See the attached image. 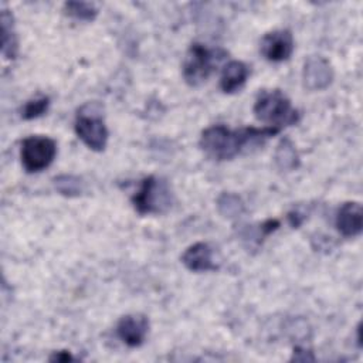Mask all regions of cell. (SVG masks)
<instances>
[{
	"label": "cell",
	"mask_w": 363,
	"mask_h": 363,
	"mask_svg": "<svg viewBox=\"0 0 363 363\" xmlns=\"http://www.w3.org/2000/svg\"><path fill=\"white\" fill-rule=\"evenodd\" d=\"M281 129L275 126L242 128L233 130L224 125H213L206 128L200 136L201 150L211 159L230 160L235 157L248 143H255L274 136Z\"/></svg>",
	"instance_id": "cell-1"
},
{
	"label": "cell",
	"mask_w": 363,
	"mask_h": 363,
	"mask_svg": "<svg viewBox=\"0 0 363 363\" xmlns=\"http://www.w3.org/2000/svg\"><path fill=\"white\" fill-rule=\"evenodd\" d=\"M252 111L258 121L278 129L294 125L299 119L298 111L292 108L291 101L279 89L262 91L255 99Z\"/></svg>",
	"instance_id": "cell-2"
},
{
	"label": "cell",
	"mask_w": 363,
	"mask_h": 363,
	"mask_svg": "<svg viewBox=\"0 0 363 363\" xmlns=\"http://www.w3.org/2000/svg\"><path fill=\"white\" fill-rule=\"evenodd\" d=\"M132 204L139 214H162L172 207L173 193L164 179L149 176L142 180Z\"/></svg>",
	"instance_id": "cell-3"
},
{
	"label": "cell",
	"mask_w": 363,
	"mask_h": 363,
	"mask_svg": "<svg viewBox=\"0 0 363 363\" xmlns=\"http://www.w3.org/2000/svg\"><path fill=\"white\" fill-rule=\"evenodd\" d=\"M224 52L207 48L201 43H193L183 60V78L190 86H200L214 71Z\"/></svg>",
	"instance_id": "cell-4"
},
{
	"label": "cell",
	"mask_w": 363,
	"mask_h": 363,
	"mask_svg": "<svg viewBox=\"0 0 363 363\" xmlns=\"http://www.w3.org/2000/svg\"><path fill=\"white\" fill-rule=\"evenodd\" d=\"M55 156L57 143L48 136H28L21 143V164L28 173H38L47 169L54 162Z\"/></svg>",
	"instance_id": "cell-5"
},
{
	"label": "cell",
	"mask_w": 363,
	"mask_h": 363,
	"mask_svg": "<svg viewBox=\"0 0 363 363\" xmlns=\"http://www.w3.org/2000/svg\"><path fill=\"white\" fill-rule=\"evenodd\" d=\"M75 133L82 143L95 152H102L108 142V129L99 113L82 108L75 119Z\"/></svg>",
	"instance_id": "cell-6"
},
{
	"label": "cell",
	"mask_w": 363,
	"mask_h": 363,
	"mask_svg": "<svg viewBox=\"0 0 363 363\" xmlns=\"http://www.w3.org/2000/svg\"><path fill=\"white\" fill-rule=\"evenodd\" d=\"M333 81V68L330 62L320 57H309L302 69V82L308 91H322L326 89Z\"/></svg>",
	"instance_id": "cell-7"
},
{
	"label": "cell",
	"mask_w": 363,
	"mask_h": 363,
	"mask_svg": "<svg viewBox=\"0 0 363 363\" xmlns=\"http://www.w3.org/2000/svg\"><path fill=\"white\" fill-rule=\"evenodd\" d=\"M294 51V37L289 30H274L261 40V54L271 62L286 61Z\"/></svg>",
	"instance_id": "cell-8"
},
{
	"label": "cell",
	"mask_w": 363,
	"mask_h": 363,
	"mask_svg": "<svg viewBox=\"0 0 363 363\" xmlns=\"http://www.w3.org/2000/svg\"><path fill=\"white\" fill-rule=\"evenodd\" d=\"M149 332V319L140 313H129L119 319L116 333L129 347L140 346Z\"/></svg>",
	"instance_id": "cell-9"
},
{
	"label": "cell",
	"mask_w": 363,
	"mask_h": 363,
	"mask_svg": "<svg viewBox=\"0 0 363 363\" xmlns=\"http://www.w3.org/2000/svg\"><path fill=\"white\" fill-rule=\"evenodd\" d=\"M337 231L346 237L353 238L362 233L363 228V211L362 206L357 201H346L343 203L337 213L335 220Z\"/></svg>",
	"instance_id": "cell-10"
},
{
	"label": "cell",
	"mask_w": 363,
	"mask_h": 363,
	"mask_svg": "<svg viewBox=\"0 0 363 363\" xmlns=\"http://www.w3.org/2000/svg\"><path fill=\"white\" fill-rule=\"evenodd\" d=\"M182 262L193 272L217 269V265L213 261V250L207 242H196L187 247L182 255Z\"/></svg>",
	"instance_id": "cell-11"
},
{
	"label": "cell",
	"mask_w": 363,
	"mask_h": 363,
	"mask_svg": "<svg viewBox=\"0 0 363 363\" xmlns=\"http://www.w3.org/2000/svg\"><path fill=\"white\" fill-rule=\"evenodd\" d=\"M248 67L242 61H230L221 72L220 77V88L224 94L237 92L248 78Z\"/></svg>",
	"instance_id": "cell-12"
},
{
	"label": "cell",
	"mask_w": 363,
	"mask_h": 363,
	"mask_svg": "<svg viewBox=\"0 0 363 363\" xmlns=\"http://www.w3.org/2000/svg\"><path fill=\"white\" fill-rule=\"evenodd\" d=\"M1 54L6 60H14L18 52V40L14 28L13 14L9 10H1Z\"/></svg>",
	"instance_id": "cell-13"
},
{
	"label": "cell",
	"mask_w": 363,
	"mask_h": 363,
	"mask_svg": "<svg viewBox=\"0 0 363 363\" xmlns=\"http://www.w3.org/2000/svg\"><path fill=\"white\" fill-rule=\"evenodd\" d=\"M274 162L282 172H292L299 167V153L291 139L284 138L279 140L274 153Z\"/></svg>",
	"instance_id": "cell-14"
},
{
	"label": "cell",
	"mask_w": 363,
	"mask_h": 363,
	"mask_svg": "<svg viewBox=\"0 0 363 363\" xmlns=\"http://www.w3.org/2000/svg\"><path fill=\"white\" fill-rule=\"evenodd\" d=\"M217 210L221 217L228 218V220H235L240 216L244 214L245 206L244 201L241 200L240 196L234 193L224 191L217 197Z\"/></svg>",
	"instance_id": "cell-15"
},
{
	"label": "cell",
	"mask_w": 363,
	"mask_h": 363,
	"mask_svg": "<svg viewBox=\"0 0 363 363\" xmlns=\"http://www.w3.org/2000/svg\"><path fill=\"white\" fill-rule=\"evenodd\" d=\"M54 187L64 197H78L84 191V182L74 174H60L54 177Z\"/></svg>",
	"instance_id": "cell-16"
},
{
	"label": "cell",
	"mask_w": 363,
	"mask_h": 363,
	"mask_svg": "<svg viewBox=\"0 0 363 363\" xmlns=\"http://www.w3.org/2000/svg\"><path fill=\"white\" fill-rule=\"evenodd\" d=\"M64 13L78 21H94L98 16V9L88 1H67Z\"/></svg>",
	"instance_id": "cell-17"
},
{
	"label": "cell",
	"mask_w": 363,
	"mask_h": 363,
	"mask_svg": "<svg viewBox=\"0 0 363 363\" xmlns=\"http://www.w3.org/2000/svg\"><path fill=\"white\" fill-rule=\"evenodd\" d=\"M48 105H50V98L44 96V95L30 99L26 102V105L21 109V118L27 119V121L40 118L41 115H44L47 112Z\"/></svg>",
	"instance_id": "cell-18"
},
{
	"label": "cell",
	"mask_w": 363,
	"mask_h": 363,
	"mask_svg": "<svg viewBox=\"0 0 363 363\" xmlns=\"http://www.w3.org/2000/svg\"><path fill=\"white\" fill-rule=\"evenodd\" d=\"M291 360H295V362H313L315 356L312 354L311 350H306V349L298 346V347L294 349V354H292Z\"/></svg>",
	"instance_id": "cell-19"
},
{
	"label": "cell",
	"mask_w": 363,
	"mask_h": 363,
	"mask_svg": "<svg viewBox=\"0 0 363 363\" xmlns=\"http://www.w3.org/2000/svg\"><path fill=\"white\" fill-rule=\"evenodd\" d=\"M51 362H71L74 360V357L71 356L69 352L61 350V352H54V354L50 357Z\"/></svg>",
	"instance_id": "cell-20"
}]
</instances>
